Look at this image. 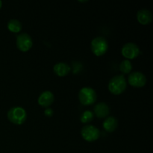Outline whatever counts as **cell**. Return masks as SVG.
<instances>
[{
  "label": "cell",
  "instance_id": "1",
  "mask_svg": "<svg viewBox=\"0 0 153 153\" xmlns=\"http://www.w3.org/2000/svg\"><path fill=\"white\" fill-rule=\"evenodd\" d=\"M127 87L126 81L123 75H117L112 78L108 84V90L114 95H120L126 91Z\"/></svg>",
  "mask_w": 153,
  "mask_h": 153
},
{
  "label": "cell",
  "instance_id": "2",
  "mask_svg": "<svg viewBox=\"0 0 153 153\" xmlns=\"http://www.w3.org/2000/svg\"><path fill=\"white\" fill-rule=\"evenodd\" d=\"M9 120L16 125H22L27 119L26 111L22 107H13L7 112Z\"/></svg>",
  "mask_w": 153,
  "mask_h": 153
},
{
  "label": "cell",
  "instance_id": "3",
  "mask_svg": "<svg viewBox=\"0 0 153 153\" xmlns=\"http://www.w3.org/2000/svg\"><path fill=\"white\" fill-rule=\"evenodd\" d=\"M79 99L80 102L84 105H91L97 101V93L93 88L85 87L79 91Z\"/></svg>",
  "mask_w": 153,
  "mask_h": 153
},
{
  "label": "cell",
  "instance_id": "4",
  "mask_svg": "<svg viewBox=\"0 0 153 153\" xmlns=\"http://www.w3.org/2000/svg\"><path fill=\"white\" fill-rule=\"evenodd\" d=\"M91 50L97 56H102L106 53L108 49L107 40L103 37H97L91 41Z\"/></svg>",
  "mask_w": 153,
  "mask_h": 153
},
{
  "label": "cell",
  "instance_id": "5",
  "mask_svg": "<svg viewBox=\"0 0 153 153\" xmlns=\"http://www.w3.org/2000/svg\"><path fill=\"white\" fill-rule=\"evenodd\" d=\"M81 134L85 140L88 142H93L100 138V131L94 126L87 125L82 128Z\"/></svg>",
  "mask_w": 153,
  "mask_h": 153
},
{
  "label": "cell",
  "instance_id": "6",
  "mask_svg": "<svg viewBox=\"0 0 153 153\" xmlns=\"http://www.w3.org/2000/svg\"><path fill=\"white\" fill-rule=\"evenodd\" d=\"M16 44L19 50L22 52H27L32 47V38L27 33H22L16 37Z\"/></svg>",
  "mask_w": 153,
  "mask_h": 153
},
{
  "label": "cell",
  "instance_id": "7",
  "mask_svg": "<svg viewBox=\"0 0 153 153\" xmlns=\"http://www.w3.org/2000/svg\"><path fill=\"white\" fill-rule=\"evenodd\" d=\"M121 52L122 55L127 59H134L138 56L140 51L137 44L129 42L123 46Z\"/></svg>",
  "mask_w": 153,
  "mask_h": 153
},
{
  "label": "cell",
  "instance_id": "8",
  "mask_svg": "<svg viewBox=\"0 0 153 153\" xmlns=\"http://www.w3.org/2000/svg\"><path fill=\"white\" fill-rule=\"evenodd\" d=\"M146 78L141 72H133L128 76V83L135 88H142L146 84Z\"/></svg>",
  "mask_w": 153,
  "mask_h": 153
},
{
  "label": "cell",
  "instance_id": "9",
  "mask_svg": "<svg viewBox=\"0 0 153 153\" xmlns=\"http://www.w3.org/2000/svg\"><path fill=\"white\" fill-rule=\"evenodd\" d=\"M55 97L50 91H44L40 95L38 98V104L43 108H48L53 103Z\"/></svg>",
  "mask_w": 153,
  "mask_h": 153
},
{
  "label": "cell",
  "instance_id": "10",
  "mask_svg": "<svg viewBox=\"0 0 153 153\" xmlns=\"http://www.w3.org/2000/svg\"><path fill=\"white\" fill-rule=\"evenodd\" d=\"M137 18L142 25H148L152 21V13L148 9H140L137 11Z\"/></svg>",
  "mask_w": 153,
  "mask_h": 153
},
{
  "label": "cell",
  "instance_id": "11",
  "mask_svg": "<svg viewBox=\"0 0 153 153\" xmlns=\"http://www.w3.org/2000/svg\"><path fill=\"white\" fill-rule=\"evenodd\" d=\"M110 113V109L108 105L105 102H100L97 104L94 107V114L96 116L100 119L105 118L108 116Z\"/></svg>",
  "mask_w": 153,
  "mask_h": 153
},
{
  "label": "cell",
  "instance_id": "12",
  "mask_svg": "<svg viewBox=\"0 0 153 153\" xmlns=\"http://www.w3.org/2000/svg\"><path fill=\"white\" fill-rule=\"evenodd\" d=\"M118 127V120L114 117H109L103 122V128L108 132H113Z\"/></svg>",
  "mask_w": 153,
  "mask_h": 153
},
{
  "label": "cell",
  "instance_id": "13",
  "mask_svg": "<svg viewBox=\"0 0 153 153\" xmlns=\"http://www.w3.org/2000/svg\"><path fill=\"white\" fill-rule=\"evenodd\" d=\"M54 72L57 76L63 77L69 74L70 72V67L69 64L64 62H60L54 66Z\"/></svg>",
  "mask_w": 153,
  "mask_h": 153
},
{
  "label": "cell",
  "instance_id": "14",
  "mask_svg": "<svg viewBox=\"0 0 153 153\" xmlns=\"http://www.w3.org/2000/svg\"><path fill=\"white\" fill-rule=\"evenodd\" d=\"M7 28L11 32H19L21 31V29H22V24L17 19H10L7 22Z\"/></svg>",
  "mask_w": 153,
  "mask_h": 153
},
{
  "label": "cell",
  "instance_id": "15",
  "mask_svg": "<svg viewBox=\"0 0 153 153\" xmlns=\"http://www.w3.org/2000/svg\"><path fill=\"white\" fill-rule=\"evenodd\" d=\"M120 70L123 73H129L132 70V65L129 60H124L120 65Z\"/></svg>",
  "mask_w": 153,
  "mask_h": 153
},
{
  "label": "cell",
  "instance_id": "16",
  "mask_svg": "<svg viewBox=\"0 0 153 153\" xmlns=\"http://www.w3.org/2000/svg\"><path fill=\"white\" fill-rule=\"evenodd\" d=\"M94 119V113L91 111H86L82 114L81 117V122L83 123H88Z\"/></svg>",
  "mask_w": 153,
  "mask_h": 153
},
{
  "label": "cell",
  "instance_id": "17",
  "mask_svg": "<svg viewBox=\"0 0 153 153\" xmlns=\"http://www.w3.org/2000/svg\"><path fill=\"white\" fill-rule=\"evenodd\" d=\"M45 115L47 117H52L53 115V110L52 108H47L44 111Z\"/></svg>",
  "mask_w": 153,
  "mask_h": 153
},
{
  "label": "cell",
  "instance_id": "18",
  "mask_svg": "<svg viewBox=\"0 0 153 153\" xmlns=\"http://www.w3.org/2000/svg\"><path fill=\"white\" fill-rule=\"evenodd\" d=\"M1 6H2V1H1V0H0V8H1Z\"/></svg>",
  "mask_w": 153,
  "mask_h": 153
},
{
  "label": "cell",
  "instance_id": "19",
  "mask_svg": "<svg viewBox=\"0 0 153 153\" xmlns=\"http://www.w3.org/2000/svg\"><path fill=\"white\" fill-rule=\"evenodd\" d=\"M79 2H87L88 1H79Z\"/></svg>",
  "mask_w": 153,
  "mask_h": 153
}]
</instances>
